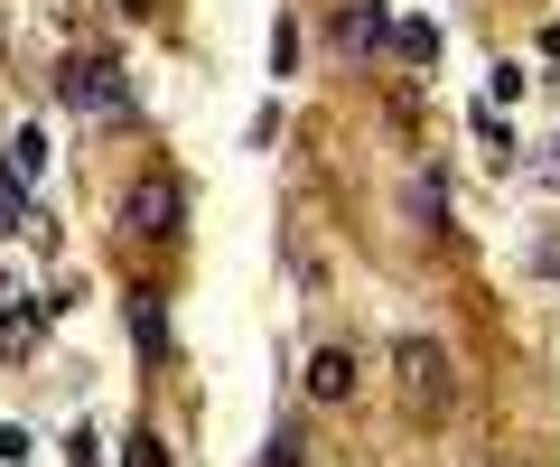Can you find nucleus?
<instances>
[{
	"label": "nucleus",
	"instance_id": "nucleus-1",
	"mask_svg": "<svg viewBox=\"0 0 560 467\" xmlns=\"http://www.w3.org/2000/svg\"><path fill=\"white\" fill-rule=\"evenodd\" d=\"M187 224V187L168 178V168H140L131 187H121V234H140V244H168Z\"/></svg>",
	"mask_w": 560,
	"mask_h": 467
},
{
	"label": "nucleus",
	"instance_id": "nucleus-2",
	"mask_svg": "<svg viewBox=\"0 0 560 467\" xmlns=\"http://www.w3.org/2000/svg\"><path fill=\"white\" fill-rule=\"evenodd\" d=\"M57 94L75 103V113H131V84H121L113 57H66L57 66Z\"/></svg>",
	"mask_w": 560,
	"mask_h": 467
},
{
	"label": "nucleus",
	"instance_id": "nucleus-3",
	"mask_svg": "<svg viewBox=\"0 0 560 467\" xmlns=\"http://www.w3.org/2000/svg\"><path fill=\"white\" fill-rule=\"evenodd\" d=\"M355 393V346H318L308 355V402H346Z\"/></svg>",
	"mask_w": 560,
	"mask_h": 467
},
{
	"label": "nucleus",
	"instance_id": "nucleus-4",
	"mask_svg": "<svg viewBox=\"0 0 560 467\" xmlns=\"http://www.w3.org/2000/svg\"><path fill=\"white\" fill-rule=\"evenodd\" d=\"M401 384H411L420 402H440V393H448V365H440V346H420V337H401Z\"/></svg>",
	"mask_w": 560,
	"mask_h": 467
},
{
	"label": "nucleus",
	"instance_id": "nucleus-5",
	"mask_svg": "<svg viewBox=\"0 0 560 467\" xmlns=\"http://www.w3.org/2000/svg\"><path fill=\"white\" fill-rule=\"evenodd\" d=\"M393 28V0H346L337 10V47H374Z\"/></svg>",
	"mask_w": 560,
	"mask_h": 467
},
{
	"label": "nucleus",
	"instance_id": "nucleus-6",
	"mask_svg": "<svg viewBox=\"0 0 560 467\" xmlns=\"http://www.w3.org/2000/svg\"><path fill=\"white\" fill-rule=\"evenodd\" d=\"M47 178V131H10V187H38Z\"/></svg>",
	"mask_w": 560,
	"mask_h": 467
},
{
	"label": "nucleus",
	"instance_id": "nucleus-7",
	"mask_svg": "<svg viewBox=\"0 0 560 467\" xmlns=\"http://www.w3.org/2000/svg\"><path fill=\"white\" fill-rule=\"evenodd\" d=\"M131 337L150 346V355H168V318H160V300H150V290H131Z\"/></svg>",
	"mask_w": 560,
	"mask_h": 467
},
{
	"label": "nucleus",
	"instance_id": "nucleus-8",
	"mask_svg": "<svg viewBox=\"0 0 560 467\" xmlns=\"http://www.w3.org/2000/svg\"><path fill=\"white\" fill-rule=\"evenodd\" d=\"M393 47H401L411 66H440V28H430V20H401V28H393Z\"/></svg>",
	"mask_w": 560,
	"mask_h": 467
},
{
	"label": "nucleus",
	"instance_id": "nucleus-9",
	"mask_svg": "<svg viewBox=\"0 0 560 467\" xmlns=\"http://www.w3.org/2000/svg\"><path fill=\"white\" fill-rule=\"evenodd\" d=\"M28 224H38V215L20 206V187H0V244H10V234H28Z\"/></svg>",
	"mask_w": 560,
	"mask_h": 467
},
{
	"label": "nucleus",
	"instance_id": "nucleus-10",
	"mask_svg": "<svg viewBox=\"0 0 560 467\" xmlns=\"http://www.w3.org/2000/svg\"><path fill=\"white\" fill-rule=\"evenodd\" d=\"M121 467H168V458H160V440H150V430H131V448H121Z\"/></svg>",
	"mask_w": 560,
	"mask_h": 467
},
{
	"label": "nucleus",
	"instance_id": "nucleus-11",
	"mask_svg": "<svg viewBox=\"0 0 560 467\" xmlns=\"http://www.w3.org/2000/svg\"><path fill=\"white\" fill-rule=\"evenodd\" d=\"M261 467H300V430H280V440H271V458H261Z\"/></svg>",
	"mask_w": 560,
	"mask_h": 467
}]
</instances>
